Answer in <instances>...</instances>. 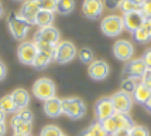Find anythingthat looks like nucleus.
Wrapping results in <instances>:
<instances>
[{"label":"nucleus","mask_w":151,"mask_h":136,"mask_svg":"<svg viewBox=\"0 0 151 136\" xmlns=\"http://www.w3.org/2000/svg\"><path fill=\"white\" fill-rule=\"evenodd\" d=\"M138 81L137 78H123V81H122V85H120V91H124L127 94H130L132 95L134 89H136V87L138 85Z\"/></svg>","instance_id":"obj_27"},{"label":"nucleus","mask_w":151,"mask_h":136,"mask_svg":"<svg viewBox=\"0 0 151 136\" xmlns=\"http://www.w3.org/2000/svg\"><path fill=\"white\" fill-rule=\"evenodd\" d=\"M141 82H143L147 88H150L151 89V70L147 68V71L144 72V75L141 77Z\"/></svg>","instance_id":"obj_38"},{"label":"nucleus","mask_w":151,"mask_h":136,"mask_svg":"<svg viewBox=\"0 0 151 136\" xmlns=\"http://www.w3.org/2000/svg\"><path fill=\"white\" fill-rule=\"evenodd\" d=\"M78 57L79 60L83 63V64H91L92 61H95V54H93V51L89 48V47H83V48H81L78 52Z\"/></svg>","instance_id":"obj_29"},{"label":"nucleus","mask_w":151,"mask_h":136,"mask_svg":"<svg viewBox=\"0 0 151 136\" xmlns=\"http://www.w3.org/2000/svg\"><path fill=\"white\" fill-rule=\"evenodd\" d=\"M130 136H150V132L143 125H133L130 129Z\"/></svg>","instance_id":"obj_34"},{"label":"nucleus","mask_w":151,"mask_h":136,"mask_svg":"<svg viewBox=\"0 0 151 136\" xmlns=\"http://www.w3.org/2000/svg\"><path fill=\"white\" fill-rule=\"evenodd\" d=\"M13 136H28V135H21V133H14Z\"/></svg>","instance_id":"obj_48"},{"label":"nucleus","mask_w":151,"mask_h":136,"mask_svg":"<svg viewBox=\"0 0 151 136\" xmlns=\"http://www.w3.org/2000/svg\"><path fill=\"white\" fill-rule=\"evenodd\" d=\"M78 55L76 47L71 43V41H61L55 47V54H54V60L59 63V64H68L71 63L75 57Z\"/></svg>","instance_id":"obj_5"},{"label":"nucleus","mask_w":151,"mask_h":136,"mask_svg":"<svg viewBox=\"0 0 151 136\" xmlns=\"http://www.w3.org/2000/svg\"><path fill=\"white\" fill-rule=\"evenodd\" d=\"M132 1H133V3H136V4H138V6L141 7V6H143V4L145 3V1H147V0H132Z\"/></svg>","instance_id":"obj_45"},{"label":"nucleus","mask_w":151,"mask_h":136,"mask_svg":"<svg viewBox=\"0 0 151 136\" xmlns=\"http://www.w3.org/2000/svg\"><path fill=\"white\" fill-rule=\"evenodd\" d=\"M88 74L95 81H102L109 75V64L103 60H95L88 65Z\"/></svg>","instance_id":"obj_12"},{"label":"nucleus","mask_w":151,"mask_h":136,"mask_svg":"<svg viewBox=\"0 0 151 136\" xmlns=\"http://www.w3.org/2000/svg\"><path fill=\"white\" fill-rule=\"evenodd\" d=\"M40 136H64V133H62V130L59 129L58 126H55V125H47V126H44L41 129Z\"/></svg>","instance_id":"obj_31"},{"label":"nucleus","mask_w":151,"mask_h":136,"mask_svg":"<svg viewBox=\"0 0 151 136\" xmlns=\"http://www.w3.org/2000/svg\"><path fill=\"white\" fill-rule=\"evenodd\" d=\"M57 3H58V0H37L40 10L50 12V13L57 12Z\"/></svg>","instance_id":"obj_30"},{"label":"nucleus","mask_w":151,"mask_h":136,"mask_svg":"<svg viewBox=\"0 0 151 136\" xmlns=\"http://www.w3.org/2000/svg\"><path fill=\"white\" fill-rule=\"evenodd\" d=\"M103 10H105L103 0H85L82 4V13L89 20L99 19L103 14Z\"/></svg>","instance_id":"obj_8"},{"label":"nucleus","mask_w":151,"mask_h":136,"mask_svg":"<svg viewBox=\"0 0 151 136\" xmlns=\"http://www.w3.org/2000/svg\"><path fill=\"white\" fill-rule=\"evenodd\" d=\"M113 119L117 123V129H132L134 125L132 118L129 116V113H123V112H114Z\"/></svg>","instance_id":"obj_20"},{"label":"nucleus","mask_w":151,"mask_h":136,"mask_svg":"<svg viewBox=\"0 0 151 136\" xmlns=\"http://www.w3.org/2000/svg\"><path fill=\"white\" fill-rule=\"evenodd\" d=\"M34 44L37 47L38 52H44V54H48V55H52L54 57V54H55V47H57V45L45 43V41H40V40H34Z\"/></svg>","instance_id":"obj_26"},{"label":"nucleus","mask_w":151,"mask_h":136,"mask_svg":"<svg viewBox=\"0 0 151 136\" xmlns=\"http://www.w3.org/2000/svg\"><path fill=\"white\" fill-rule=\"evenodd\" d=\"M145 21V17L143 16L141 12H133V13H126L123 14V23H124V28L129 33H134L140 30Z\"/></svg>","instance_id":"obj_13"},{"label":"nucleus","mask_w":151,"mask_h":136,"mask_svg":"<svg viewBox=\"0 0 151 136\" xmlns=\"http://www.w3.org/2000/svg\"><path fill=\"white\" fill-rule=\"evenodd\" d=\"M52 60H54L52 55H48V54H44V52H38L33 63V67L37 68V70H44L45 67L50 65V63H51Z\"/></svg>","instance_id":"obj_22"},{"label":"nucleus","mask_w":151,"mask_h":136,"mask_svg":"<svg viewBox=\"0 0 151 136\" xmlns=\"http://www.w3.org/2000/svg\"><path fill=\"white\" fill-rule=\"evenodd\" d=\"M14 1H21V0H14Z\"/></svg>","instance_id":"obj_49"},{"label":"nucleus","mask_w":151,"mask_h":136,"mask_svg":"<svg viewBox=\"0 0 151 136\" xmlns=\"http://www.w3.org/2000/svg\"><path fill=\"white\" fill-rule=\"evenodd\" d=\"M34 40H40V41H45V43L57 45L59 43V31L58 28H55L54 26L42 27L35 34V39Z\"/></svg>","instance_id":"obj_14"},{"label":"nucleus","mask_w":151,"mask_h":136,"mask_svg":"<svg viewBox=\"0 0 151 136\" xmlns=\"http://www.w3.org/2000/svg\"><path fill=\"white\" fill-rule=\"evenodd\" d=\"M62 113L72 119H81L86 113V106L82 99L79 98H64L61 99Z\"/></svg>","instance_id":"obj_4"},{"label":"nucleus","mask_w":151,"mask_h":136,"mask_svg":"<svg viewBox=\"0 0 151 136\" xmlns=\"http://www.w3.org/2000/svg\"><path fill=\"white\" fill-rule=\"evenodd\" d=\"M3 12H4V10H3V4L0 3V19H1V16H3Z\"/></svg>","instance_id":"obj_47"},{"label":"nucleus","mask_w":151,"mask_h":136,"mask_svg":"<svg viewBox=\"0 0 151 136\" xmlns=\"http://www.w3.org/2000/svg\"><path fill=\"white\" fill-rule=\"evenodd\" d=\"M133 40L136 41V43H140V44H145V43H148L150 41V36L145 33V30L141 27L140 30L133 33Z\"/></svg>","instance_id":"obj_33"},{"label":"nucleus","mask_w":151,"mask_h":136,"mask_svg":"<svg viewBox=\"0 0 151 136\" xmlns=\"http://www.w3.org/2000/svg\"><path fill=\"white\" fill-rule=\"evenodd\" d=\"M100 126H102V129L105 130L107 135L112 136L116 130H117V123H116V121L113 119V116L107 118V119H103V121H100Z\"/></svg>","instance_id":"obj_28"},{"label":"nucleus","mask_w":151,"mask_h":136,"mask_svg":"<svg viewBox=\"0 0 151 136\" xmlns=\"http://www.w3.org/2000/svg\"><path fill=\"white\" fill-rule=\"evenodd\" d=\"M52 21H54V13L44 12V10H40L38 14L35 16L34 24H37V26H40V28H42V27L52 26Z\"/></svg>","instance_id":"obj_21"},{"label":"nucleus","mask_w":151,"mask_h":136,"mask_svg":"<svg viewBox=\"0 0 151 136\" xmlns=\"http://www.w3.org/2000/svg\"><path fill=\"white\" fill-rule=\"evenodd\" d=\"M79 136H109V135L102 129L100 123L96 122V123H92L89 128H86V129L83 130Z\"/></svg>","instance_id":"obj_24"},{"label":"nucleus","mask_w":151,"mask_h":136,"mask_svg":"<svg viewBox=\"0 0 151 136\" xmlns=\"http://www.w3.org/2000/svg\"><path fill=\"white\" fill-rule=\"evenodd\" d=\"M10 95H12V98H13L14 104L17 105V109L27 108V105H28V102H30V94H28L26 89L17 88V89H14Z\"/></svg>","instance_id":"obj_18"},{"label":"nucleus","mask_w":151,"mask_h":136,"mask_svg":"<svg viewBox=\"0 0 151 136\" xmlns=\"http://www.w3.org/2000/svg\"><path fill=\"white\" fill-rule=\"evenodd\" d=\"M122 1H123V0H103L105 7L109 9V10H116V9H119L120 4H122Z\"/></svg>","instance_id":"obj_36"},{"label":"nucleus","mask_w":151,"mask_h":136,"mask_svg":"<svg viewBox=\"0 0 151 136\" xmlns=\"http://www.w3.org/2000/svg\"><path fill=\"white\" fill-rule=\"evenodd\" d=\"M140 12L143 13V16H144L145 19H151V0H147V1H145L144 4L141 6Z\"/></svg>","instance_id":"obj_37"},{"label":"nucleus","mask_w":151,"mask_h":136,"mask_svg":"<svg viewBox=\"0 0 151 136\" xmlns=\"http://www.w3.org/2000/svg\"><path fill=\"white\" fill-rule=\"evenodd\" d=\"M143 28H144L145 33L150 36V39H151V19H145L144 24H143Z\"/></svg>","instance_id":"obj_40"},{"label":"nucleus","mask_w":151,"mask_h":136,"mask_svg":"<svg viewBox=\"0 0 151 136\" xmlns=\"http://www.w3.org/2000/svg\"><path fill=\"white\" fill-rule=\"evenodd\" d=\"M6 74H7V70H6V65L3 64L1 61H0V81L3 79V78L6 77Z\"/></svg>","instance_id":"obj_42"},{"label":"nucleus","mask_w":151,"mask_h":136,"mask_svg":"<svg viewBox=\"0 0 151 136\" xmlns=\"http://www.w3.org/2000/svg\"><path fill=\"white\" fill-rule=\"evenodd\" d=\"M144 106H145V109H147V111H148V112L151 113V98L148 99V102H147V104H145Z\"/></svg>","instance_id":"obj_46"},{"label":"nucleus","mask_w":151,"mask_h":136,"mask_svg":"<svg viewBox=\"0 0 151 136\" xmlns=\"http://www.w3.org/2000/svg\"><path fill=\"white\" fill-rule=\"evenodd\" d=\"M64 136H65V135H64Z\"/></svg>","instance_id":"obj_50"},{"label":"nucleus","mask_w":151,"mask_h":136,"mask_svg":"<svg viewBox=\"0 0 151 136\" xmlns=\"http://www.w3.org/2000/svg\"><path fill=\"white\" fill-rule=\"evenodd\" d=\"M75 9V0H58L57 12L59 14H69Z\"/></svg>","instance_id":"obj_25"},{"label":"nucleus","mask_w":151,"mask_h":136,"mask_svg":"<svg viewBox=\"0 0 151 136\" xmlns=\"http://www.w3.org/2000/svg\"><path fill=\"white\" fill-rule=\"evenodd\" d=\"M119 9L123 12V14H126V13H133V12H140L141 7L136 4V3H133L132 0H123Z\"/></svg>","instance_id":"obj_32"},{"label":"nucleus","mask_w":151,"mask_h":136,"mask_svg":"<svg viewBox=\"0 0 151 136\" xmlns=\"http://www.w3.org/2000/svg\"><path fill=\"white\" fill-rule=\"evenodd\" d=\"M112 136H130V129H117Z\"/></svg>","instance_id":"obj_41"},{"label":"nucleus","mask_w":151,"mask_h":136,"mask_svg":"<svg viewBox=\"0 0 151 136\" xmlns=\"http://www.w3.org/2000/svg\"><path fill=\"white\" fill-rule=\"evenodd\" d=\"M100 30L107 37H117L119 34L124 30L123 17L117 16V14H109V16H106L105 19H102Z\"/></svg>","instance_id":"obj_2"},{"label":"nucleus","mask_w":151,"mask_h":136,"mask_svg":"<svg viewBox=\"0 0 151 136\" xmlns=\"http://www.w3.org/2000/svg\"><path fill=\"white\" fill-rule=\"evenodd\" d=\"M151 98V89L150 88H147L141 81L138 82V85L136 87V89L133 92V99L138 102V104L141 105H145L148 102V99Z\"/></svg>","instance_id":"obj_17"},{"label":"nucleus","mask_w":151,"mask_h":136,"mask_svg":"<svg viewBox=\"0 0 151 136\" xmlns=\"http://www.w3.org/2000/svg\"><path fill=\"white\" fill-rule=\"evenodd\" d=\"M147 71V65L141 58H136L129 61L123 70V78H141Z\"/></svg>","instance_id":"obj_10"},{"label":"nucleus","mask_w":151,"mask_h":136,"mask_svg":"<svg viewBox=\"0 0 151 136\" xmlns=\"http://www.w3.org/2000/svg\"><path fill=\"white\" fill-rule=\"evenodd\" d=\"M112 102L116 112H123V113H127L129 111L132 109L133 106V97L130 94H127L124 91H117L114 92L112 97Z\"/></svg>","instance_id":"obj_9"},{"label":"nucleus","mask_w":151,"mask_h":136,"mask_svg":"<svg viewBox=\"0 0 151 136\" xmlns=\"http://www.w3.org/2000/svg\"><path fill=\"white\" fill-rule=\"evenodd\" d=\"M7 23H9V30H10L12 36H13L16 40L26 39L27 34H28V30H30V27H31V24H30L27 20H24L20 14H16V13H12L9 16Z\"/></svg>","instance_id":"obj_3"},{"label":"nucleus","mask_w":151,"mask_h":136,"mask_svg":"<svg viewBox=\"0 0 151 136\" xmlns=\"http://www.w3.org/2000/svg\"><path fill=\"white\" fill-rule=\"evenodd\" d=\"M6 133V125L4 123H0V136H3Z\"/></svg>","instance_id":"obj_43"},{"label":"nucleus","mask_w":151,"mask_h":136,"mask_svg":"<svg viewBox=\"0 0 151 136\" xmlns=\"http://www.w3.org/2000/svg\"><path fill=\"white\" fill-rule=\"evenodd\" d=\"M12 128H13L14 133H21V135H28L31 133V130H33V125L30 122H24V121H21L20 118H17L14 115L12 118Z\"/></svg>","instance_id":"obj_19"},{"label":"nucleus","mask_w":151,"mask_h":136,"mask_svg":"<svg viewBox=\"0 0 151 136\" xmlns=\"http://www.w3.org/2000/svg\"><path fill=\"white\" fill-rule=\"evenodd\" d=\"M44 112L47 116L50 118H58L62 113V105H61V99L55 97L52 99H48L44 102Z\"/></svg>","instance_id":"obj_16"},{"label":"nucleus","mask_w":151,"mask_h":136,"mask_svg":"<svg viewBox=\"0 0 151 136\" xmlns=\"http://www.w3.org/2000/svg\"><path fill=\"white\" fill-rule=\"evenodd\" d=\"M33 94L37 99L45 102L48 99L55 98L57 88H55V84H54L52 79H50V78H38L33 85Z\"/></svg>","instance_id":"obj_1"},{"label":"nucleus","mask_w":151,"mask_h":136,"mask_svg":"<svg viewBox=\"0 0 151 136\" xmlns=\"http://www.w3.org/2000/svg\"><path fill=\"white\" fill-rule=\"evenodd\" d=\"M4 119H6V112L0 109V123H4Z\"/></svg>","instance_id":"obj_44"},{"label":"nucleus","mask_w":151,"mask_h":136,"mask_svg":"<svg viewBox=\"0 0 151 136\" xmlns=\"http://www.w3.org/2000/svg\"><path fill=\"white\" fill-rule=\"evenodd\" d=\"M113 54L120 61L129 63L134 55V47L129 40H117L113 45Z\"/></svg>","instance_id":"obj_7"},{"label":"nucleus","mask_w":151,"mask_h":136,"mask_svg":"<svg viewBox=\"0 0 151 136\" xmlns=\"http://www.w3.org/2000/svg\"><path fill=\"white\" fill-rule=\"evenodd\" d=\"M141 60L144 61V64L147 65V68H148V70H151V48H150V50H147V51L143 54Z\"/></svg>","instance_id":"obj_39"},{"label":"nucleus","mask_w":151,"mask_h":136,"mask_svg":"<svg viewBox=\"0 0 151 136\" xmlns=\"http://www.w3.org/2000/svg\"><path fill=\"white\" fill-rule=\"evenodd\" d=\"M37 54H38V50L35 44L30 41H23L17 48V57H19L20 63L24 65H33Z\"/></svg>","instance_id":"obj_6"},{"label":"nucleus","mask_w":151,"mask_h":136,"mask_svg":"<svg viewBox=\"0 0 151 136\" xmlns=\"http://www.w3.org/2000/svg\"><path fill=\"white\" fill-rule=\"evenodd\" d=\"M0 109L6 113L10 112H17V105L14 104L12 95H4V97L0 98Z\"/></svg>","instance_id":"obj_23"},{"label":"nucleus","mask_w":151,"mask_h":136,"mask_svg":"<svg viewBox=\"0 0 151 136\" xmlns=\"http://www.w3.org/2000/svg\"><path fill=\"white\" fill-rule=\"evenodd\" d=\"M114 106H113L112 98H102L99 99L96 105H95V115L98 118V122L103 121V119H107L114 115Z\"/></svg>","instance_id":"obj_11"},{"label":"nucleus","mask_w":151,"mask_h":136,"mask_svg":"<svg viewBox=\"0 0 151 136\" xmlns=\"http://www.w3.org/2000/svg\"><path fill=\"white\" fill-rule=\"evenodd\" d=\"M40 7L37 4V0H26L23 3V6L20 9V16L24 20H27L30 24H34V20H35V16L38 14Z\"/></svg>","instance_id":"obj_15"},{"label":"nucleus","mask_w":151,"mask_h":136,"mask_svg":"<svg viewBox=\"0 0 151 136\" xmlns=\"http://www.w3.org/2000/svg\"><path fill=\"white\" fill-rule=\"evenodd\" d=\"M16 116L20 118L21 121H24V122H33V112L31 111H28L27 108H23V109H17V112H16Z\"/></svg>","instance_id":"obj_35"}]
</instances>
